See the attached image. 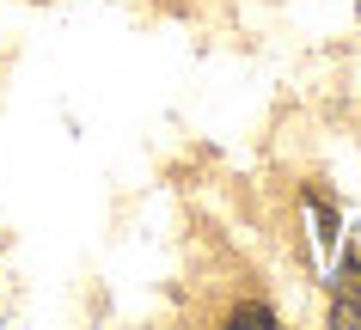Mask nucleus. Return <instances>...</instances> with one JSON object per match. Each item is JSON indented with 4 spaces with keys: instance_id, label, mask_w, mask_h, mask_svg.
<instances>
[]
</instances>
